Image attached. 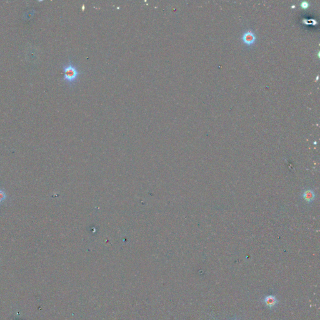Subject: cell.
Segmentation results:
<instances>
[{"mask_svg":"<svg viewBox=\"0 0 320 320\" xmlns=\"http://www.w3.org/2000/svg\"><path fill=\"white\" fill-rule=\"evenodd\" d=\"M264 303H265L266 306L269 307L270 308H272L278 303V300L275 296L273 295H268L265 298Z\"/></svg>","mask_w":320,"mask_h":320,"instance_id":"cell-3","label":"cell"},{"mask_svg":"<svg viewBox=\"0 0 320 320\" xmlns=\"http://www.w3.org/2000/svg\"><path fill=\"white\" fill-rule=\"evenodd\" d=\"M5 199V193L4 191L0 190V202H2Z\"/></svg>","mask_w":320,"mask_h":320,"instance_id":"cell-6","label":"cell"},{"mask_svg":"<svg viewBox=\"0 0 320 320\" xmlns=\"http://www.w3.org/2000/svg\"><path fill=\"white\" fill-rule=\"evenodd\" d=\"M309 5H309L308 2V1H302V2L301 3V4H300V6H301V8H304V9H306V8H308V7L309 6Z\"/></svg>","mask_w":320,"mask_h":320,"instance_id":"cell-5","label":"cell"},{"mask_svg":"<svg viewBox=\"0 0 320 320\" xmlns=\"http://www.w3.org/2000/svg\"><path fill=\"white\" fill-rule=\"evenodd\" d=\"M63 80L67 83L73 85L79 79L81 71L78 67L73 64L71 61L63 66Z\"/></svg>","mask_w":320,"mask_h":320,"instance_id":"cell-1","label":"cell"},{"mask_svg":"<svg viewBox=\"0 0 320 320\" xmlns=\"http://www.w3.org/2000/svg\"><path fill=\"white\" fill-rule=\"evenodd\" d=\"M242 39H243V42L246 44L251 45L253 44L255 40H256V36L251 30H248L247 31H246L243 34Z\"/></svg>","mask_w":320,"mask_h":320,"instance_id":"cell-2","label":"cell"},{"mask_svg":"<svg viewBox=\"0 0 320 320\" xmlns=\"http://www.w3.org/2000/svg\"><path fill=\"white\" fill-rule=\"evenodd\" d=\"M305 199L307 201H311L313 200V199L314 198V196H313V192H311L310 191H306V193H305Z\"/></svg>","mask_w":320,"mask_h":320,"instance_id":"cell-4","label":"cell"},{"mask_svg":"<svg viewBox=\"0 0 320 320\" xmlns=\"http://www.w3.org/2000/svg\"><path fill=\"white\" fill-rule=\"evenodd\" d=\"M291 8H295V5H293V6H291Z\"/></svg>","mask_w":320,"mask_h":320,"instance_id":"cell-8","label":"cell"},{"mask_svg":"<svg viewBox=\"0 0 320 320\" xmlns=\"http://www.w3.org/2000/svg\"><path fill=\"white\" fill-rule=\"evenodd\" d=\"M318 78H319V76H317V79H316V81H317V80H318Z\"/></svg>","mask_w":320,"mask_h":320,"instance_id":"cell-7","label":"cell"}]
</instances>
